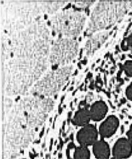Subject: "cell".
<instances>
[{"mask_svg": "<svg viewBox=\"0 0 132 159\" xmlns=\"http://www.w3.org/2000/svg\"><path fill=\"white\" fill-rule=\"evenodd\" d=\"M81 63H84V64H86V62H87V60H86L84 59V60H83V61H81Z\"/></svg>", "mask_w": 132, "mask_h": 159, "instance_id": "603a6c76", "label": "cell"}, {"mask_svg": "<svg viewBox=\"0 0 132 159\" xmlns=\"http://www.w3.org/2000/svg\"><path fill=\"white\" fill-rule=\"evenodd\" d=\"M59 149H61L60 146H59V145H58V146H57V150H59Z\"/></svg>", "mask_w": 132, "mask_h": 159, "instance_id": "4316f807", "label": "cell"}, {"mask_svg": "<svg viewBox=\"0 0 132 159\" xmlns=\"http://www.w3.org/2000/svg\"><path fill=\"white\" fill-rule=\"evenodd\" d=\"M73 89V87H71L70 89H69V91H71V90H72Z\"/></svg>", "mask_w": 132, "mask_h": 159, "instance_id": "f546056e", "label": "cell"}, {"mask_svg": "<svg viewBox=\"0 0 132 159\" xmlns=\"http://www.w3.org/2000/svg\"><path fill=\"white\" fill-rule=\"evenodd\" d=\"M84 20L83 15L75 11L61 12L53 18V27L61 35L75 36L81 30Z\"/></svg>", "mask_w": 132, "mask_h": 159, "instance_id": "6da1fadb", "label": "cell"}, {"mask_svg": "<svg viewBox=\"0 0 132 159\" xmlns=\"http://www.w3.org/2000/svg\"><path fill=\"white\" fill-rule=\"evenodd\" d=\"M88 108L83 107L79 108L76 111L74 117L72 119V123L76 126H86L89 123L90 119V115Z\"/></svg>", "mask_w": 132, "mask_h": 159, "instance_id": "52a82bcc", "label": "cell"}, {"mask_svg": "<svg viewBox=\"0 0 132 159\" xmlns=\"http://www.w3.org/2000/svg\"><path fill=\"white\" fill-rule=\"evenodd\" d=\"M119 126V119L114 115L109 116L100 126V136L103 138L110 137L116 133Z\"/></svg>", "mask_w": 132, "mask_h": 159, "instance_id": "277c9868", "label": "cell"}, {"mask_svg": "<svg viewBox=\"0 0 132 159\" xmlns=\"http://www.w3.org/2000/svg\"><path fill=\"white\" fill-rule=\"evenodd\" d=\"M69 138H65V139L64 143H67V142H68V140H69Z\"/></svg>", "mask_w": 132, "mask_h": 159, "instance_id": "cb8c5ba5", "label": "cell"}, {"mask_svg": "<svg viewBox=\"0 0 132 159\" xmlns=\"http://www.w3.org/2000/svg\"><path fill=\"white\" fill-rule=\"evenodd\" d=\"M126 75L129 77H132V61L129 60L125 62L122 67Z\"/></svg>", "mask_w": 132, "mask_h": 159, "instance_id": "30bf717a", "label": "cell"}, {"mask_svg": "<svg viewBox=\"0 0 132 159\" xmlns=\"http://www.w3.org/2000/svg\"><path fill=\"white\" fill-rule=\"evenodd\" d=\"M93 151L97 159H109L110 149L109 144L103 140L96 141L93 147Z\"/></svg>", "mask_w": 132, "mask_h": 159, "instance_id": "8992f818", "label": "cell"}, {"mask_svg": "<svg viewBox=\"0 0 132 159\" xmlns=\"http://www.w3.org/2000/svg\"><path fill=\"white\" fill-rule=\"evenodd\" d=\"M72 112L71 111H70V112H69L68 113V119H71V116H72Z\"/></svg>", "mask_w": 132, "mask_h": 159, "instance_id": "ac0fdd59", "label": "cell"}, {"mask_svg": "<svg viewBox=\"0 0 132 159\" xmlns=\"http://www.w3.org/2000/svg\"><path fill=\"white\" fill-rule=\"evenodd\" d=\"M65 124H66V121H64V123H63V126H62V130H64L65 125Z\"/></svg>", "mask_w": 132, "mask_h": 159, "instance_id": "44dd1931", "label": "cell"}, {"mask_svg": "<svg viewBox=\"0 0 132 159\" xmlns=\"http://www.w3.org/2000/svg\"><path fill=\"white\" fill-rule=\"evenodd\" d=\"M74 159H89L90 152L86 146L76 148L74 153Z\"/></svg>", "mask_w": 132, "mask_h": 159, "instance_id": "ba28073f", "label": "cell"}, {"mask_svg": "<svg viewBox=\"0 0 132 159\" xmlns=\"http://www.w3.org/2000/svg\"><path fill=\"white\" fill-rule=\"evenodd\" d=\"M64 141H63V140L61 138H59V146L61 147V149H62V148L63 147V144H64Z\"/></svg>", "mask_w": 132, "mask_h": 159, "instance_id": "5bb4252c", "label": "cell"}, {"mask_svg": "<svg viewBox=\"0 0 132 159\" xmlns=\"http://www.w3.org/2000/svg\"><path fill=\"white\" fill-rule=\"evenodd\" d=\"M121 46L124 51H127L129 49H132V34L123 40Z\"/></svg>", "mask_w": 132, "mask_h": 159, "instance_id": "9c48e42d", "label": "cell"}, {"mask_svg": "<svg viewBox=\"0 0 132 159\" xmlns=\"http://www.w3.org/2000/svg\"><path fill=\"white\" fill-rule=\"evenodd\" d=\"M89 88L91 89H94V84H90V85H89Z\"/></svg>", "mask_w": 132, "mask_h": 159, "instance_id": "ffe728a7", "label": "cell"}, {"mask_svg": "<svg viewBox=\"0 0 132 159\" xmlns=\"http://www.w3.org/2000/svg\"><path fill=\"white\" fill-rule=\"evenodd\" d=\"M95 63L94 64H93V66H92V68H93V67H94V66H95Z\"/></svg>", "mask_w": 132, "mask_h": 159, "instance_id": "1f68e13d", "label": "cell"}, {"mask_svg": "<svg viewBox=\"0 0 132 159\" xmlns=\"http://www.w3.org/2000/svg\"><path fill=\"white\" fill-rule=\"evenodd\" d=\"M92 76H93V75L90 72H89V73H88L87 75V78L89 79H91V78H92Z\"/></svg>", "mask_w": 132, "mask_h": 159, "instance_id": "9a60e30c", "label": "cell"}, {"mask_svg": "<svg viewBox=\"0 0 132 159\" xmlns=\"http://www.w3.org/2000/svg\"><path fill=\"white\" fill-rule=\"evenodd\" d=\"M53 138H52L51 140V143H50V151H51L52 150V144H53Z\"/></svg>", "mask_w": 132, "mask_h": 159, "instance_id": "2e32d148", "label": "cell"}, {"mask_svg": "<svg viewBox=\"0 0 132 159\" xmlns=\"http://www.w3.org/2000/svg\"><path fill=\"white\" fill-rule=\"evenodd\" d=\"M65 96H62V98H61V103H62L63 101V99H64Z\"/></svg>", "mask_w": 132, "mask_h": 159, "instance_id": "484cf974", "label": "cell"}, {"mask_svg": "<svg viewBox=\"0 0 132 159\" xmlns=\"http://www.w3.org/2000/svg\"><path fill=\"white\" fill-rule=\"evenodd\" d=\"M114 157L120 159H125L132 154V143L126 138L118 139L113 148Z\"/></svg>", "mask_w": 132, "mask_h": 159, "instance_id": "3957f363", "label": "cell"}, {"mask_svg": "<svg viewBox=\"0 0 132 159\" xmlns=\"http://www.w3.org/2000/svg\"><path fill=\"white\" fill-rule=\"evenodd\" d=\"M85 82H86V83H88L87 78V79H86V80H85Z\"/></svg>", "mask_w": 132, "mask_h": 159, "instance_id": "4dcf8cb0", "label": "cell"}, {"mask_svg": "<svg viewBox=\"0 0 132 159\" xmlns=\"http://www.w3.org/2000/svg\"><path fill=\"white\" fill-rule=\"evenodd\" d=\"M62 158V154L61 153H59V159H61Z\"/></svg>", "mask_w": 132, "mask_h": 159, "instance_id": "7402d4cb", "label": "cell"}, {"mask_svg": "<svg viewBox=\"0 0 132 159\" xmlns=\"http://www.w3.org/2000/svg\"><path fill=\"white\" fill-rule=\"evenodd\" d=\"M108 110L107 106L104 102H96L91 106L90 110L91 118L95 121L101 120L106 116Z\"/></svg>", "mask_w": 132, "mask_h": 159, "instance_id": "5b68a950", "label": "cell"}, {"mask_svg": "<svg viewBox=\"0 0 132 159\" xmlns=\"http://www.w3.org/2000/svg\"><path fill=\"white\" fill-rule=\"evenodd\" d=\"M75 147H76V146H75V144H74V143H73V142H71V143H69L68 145V148L71 150V149L75 148Z\"/></svg>", "mask_w": 132, "mask_h": 159, "instance_id": "4fadbf2b", "label": "cell"}, {"mask_svg": "<svg viewBox=\"0 0 132 159\" xmlns=\"http://www.w3.org/2000/svg\"><path fill=\"white\" fill-rule=\"evenodd\" d=\"M99 61H100V59H99V60H97V62H98Z\"/></svg>", "mask_w": 132, "mask_h": 159, "instance_id": "836d02e7", "label": "cell"}, {"mask_svg": "<svg viewBox=\"0 0 132 159\" xmlns=\"http://www.w3.org/2000/svg\"><path fill=\"white\" fill-rule=\"evenodd\" d=\"M62 112V108H59V114H61Z\"/></svg>", "mask_w": 132, "mask_h": 159, "instance_id": "d4e9b609", "label": "cell"}, {"mask_svg": "<svg viewBox=\"0 0 132 159\" xmlns=\"http://www.w3.org/2000/svg\"><path fill=\"white\" fill-rule=\"evenodd\" d=\"M73 138H74V134H73V133H72V134H71V135L69 136V139L72 140H73Z\"/></svg>", "mask_w": 132, "mask_h": 159, "instance_id": "d6986e66", "label": "cell"}, {"mask_svg": "<svg viewBox=\"0 0 132 159\" xmlns=\"http://www.w3.org/2000/svg\"><path fill=\"white\" fill-rule=\"evenodd\" d=\"M127 138L132 143V124L130 125V129L126 133Z\"/></svg>", "mask_w": 132, "mask_h": 159, "instance_id": "7c38bea8", "label": "cell"}, {"mask_svg": "<svg viewBox=\"0 0 132 159\" xmlns=\"http://www.w3.org/2000/svg\"><path fill=\"white\" fill-rule=\"evenodd\" d=\"M44 133H45V130H44V128H43V129H42V131H41V132H40V138H42V136H43V134H44Z\"/></svg>", "mask_w": 132, "mask_h": 159, "instance_id": "e0dca14e", "label": "cell"}, {"mask_svg": "<svg viewBox=\"0 0 132 159\" xmlns=\"http://www.w3.org/2000/svg\"><path fill=\"white\" fill-rule=\"evenodd\" d=\"M56 153V151H55V152H54V154H55V153Z\"/></svg>", "mask_w": 132, "mask_h": 159, "instance_id": "d6a6232c", "label": "cell"}, {"mask_svg": "<svg viewBox=\"0 0 132 159\" xmlns=\"http://www.w3.org/2000/svg\"><path fill=\"white\" fill-rule=\"evenodd\" d=\"M98 138V131L93 125H87L78 133L77 140L81 146L94 144Z\"/></svg>", "mask_w": 132, "mask_h": 159, "instance_id": "7a4b0ae2", "label": "cell"}, {"mask_svg": "<svg viewBox=\"0 0 132 159\" xmlns=\"http://www.w3.org/2000/svg\"><path fill=\"white\" fill-rule=\"evenodd\" d=\"M111 159H119V158H117V157H113L112 158H111Z\"/></svg>", "mask_w": 132, "mask_h": 159, "instance_id": "f1b7e54d", "label": "cell"}, {"mask_svg": "<svg viewBox=\"0 0 132 159\" xmlns=\"http://www.w3.org/2000/svg\"><path fill=\"white\" fill-rule=\"evenodd\" d=\"M77 73V70H76L75 72V73H74V75H76Z\"/></svg>", "mask_w": 132, "mask_h": 159, "instance_id": "83f0119b", "label": "cell"}, {"mask_svg": "<svg viewBox=\"0 0 132 159\" xmlns=\"http://www.w3.org/2000/svg\"><path fill=\"white\" fill-rule=\"evenodd\" d=\"M126 95L128 99L132 101V82L127 88L126 91Z\"/></svg>", "mask_w": 132, "mask_h": 159, "instance_id": "8fae6325", "label": "cell"}]
</instances>
